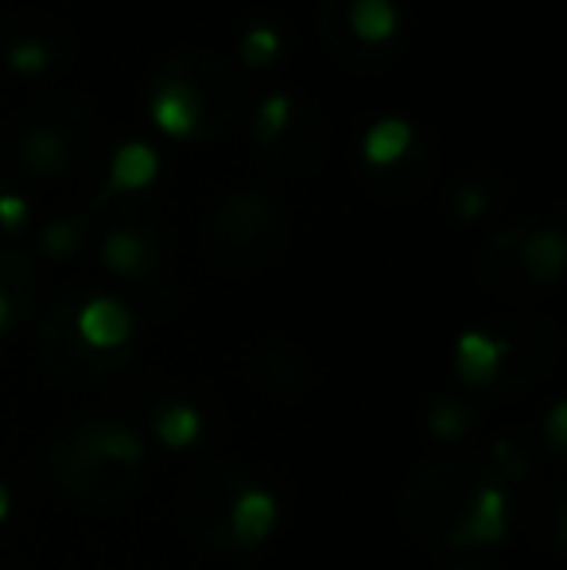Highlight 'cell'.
<instances>
[{
  "label": "cell",
  "mask_w": 567,
  "mask_h": 570,
  "mask_svg": "<svg viewBox=\"0 0 567 570\" xmlns=\"http://www.w3.org/2000/svg\"><path fill=\"white\" fill-rule=\"evenodd\" d=\"M486 478H493L490 465L470 462V458H451V462L420 470L401 497V517H404V528L412 532V540L428 543V548H443L451 524L459 520L470 493H475Z\"/></svg>",
  "instance_id": "obj_1"
},
{
  "label": "cell",
  "mask_w": 567,
  "mask_h": 570,
  "mask_svg": "<svg viewBox=\"0 0 567 570\" xmlns=\"http://www.w3.org/2000/svg\"><path fill=\"white\" fill-rule=\"evenodd\" d=\"M281 214L265 195H234L211 222V248L234 276L265 268L281 248Z\"/></svg>",
  "instance_id": "obj_2"
},
{
  "label": "cell",
  "mask_w": 567,
  "mask_h": 570,
  "mask_svg": "<svg viewBox=\"0 0 567 570\" xmlns=\"http://www.w3.org/2000/svg\"><path fill=\"white\" fill-rule=\"evenodd\" d=\"M39 357L47 361V368H51L59 381L98 384V381H114L133 361V353L129 350H117V353L86 350L75 334V303L59 299L43 315V326H39Z\"/></svg>",
  "instance_id": "obj_3"
},
{
  "label": "cell",
  "mask_w": 567,
  "mask_h": 570,
  "mask_svg": "<svg viewBox=\"0 0 567 570\" xmlns=\"http://www.w3.org/2000/svg\"><path fill=\"white\" fill-rule=\"evenodd\" d=\"M39 454L90 465H144V439L117 420H78L55 431Z\"/></svg>",
  "instance_id": "obj_4"
},
{
  "label": "cell",
  "mask_w": 567,
  "mask_h": 570,
  "mask_svg": "<svg viewBox=\"0 0 567 570\" xmlns=\"http://www.w3.org/2000/svg\"><path fill=\"white\" fill-rule=\"evenodd\" d=\"M47 478L78 504L94 509H117L133 501L144 485V465H90V462H62V458L39 454Z\"/></svg>",
  "instance_id": "obj_5"
},
{
  "label": "cell",
  "mask_w": 567,
  "mask_h": 570,
  "mask_svg": "<svg viewBox=\"0 0 567 570\" xmlns=\"http://www.w3.org/2000/svg\"><path fill=\"white\" fill-rule=\"evenodd\" d=\"M245 485H250V478L242 470H211L206 478H198L183 497V517H187L190 532L214 548H234L226 532V512Z\"/></svg>",
  "instance_id": "obj_6"
},
{
  "label": "cell",
  "mask_w": 567,
  "mask_h": 570,
  "mask_svg": "<svg viewBox=\"0 0 567 570\" xmlns=\"http://www.w3.org/2000/svg\"><path fill=\"white\" fill-rule=\"evenodd\" d=\"M506 532H509V493L498 478H486L482 485L470 493L459 520L451 524L443 548H454V551L493 548V543L506 540Z\"/></svg>",
  "instance_id": "obj_7"
},
{
  "label": "cell",
  "mask_w": 567,
  "mask_h": 570,
  "mask_svg": "<svg viewBox=\"0 0 567 570\" xmlns=\"http://www.w3.org/2000/svg\"><path fill=\"white\" fill-rule=\"evenodd\" d=\"M75 334L86 350L117 353L133 342V311L114 295H94L82 307H75Z\"/></svg>",
  "instance_id": "obj_8"
},
{
  "label": "cell",
  "mask_w": 567,
  "mask_h": 570,
  "mask_svg": "<svg viewBox=\"0 0 567 570\" xmlns=\"http://www.w3.org/2000/svg\"><path fill=\"white\" fill-rule=\"evenodd\" d=\"M276 520H281L276 497L261 485H245L226 512L229 543H234V548H257V543H265L268 535H273Z\"/></svg>",
  "instance_id": "obj_9"
},
{
  "label": "cell",
  "mask_w": 567,
  "mask_h": 570,
  "mask_svg": "<svg viewBox=\"0 0 567 570\" xmlns=\"http://www.w3.org/2000/svg\"><path fill=\"white\" fill-rule=\"evenodd\" d=\"M151 125L172 140L195 136L198 125H203V94L183 78H167L151 94Z\"/></svg>",
  "instance_id": "obj_10"
},
{
  "label": "cell",
  "mask_w": 567,
  "mask_h": 570,
  "mask_svg": "<svg viewBox=\"0 0 567 570\" xmlns=\"http://www.w3.org/2000/svg\"><path fill=\"white\" fill-rule=\"evenodd\" d=\"M250 376L257 389L273 392L281 400H295L307 389V365L287 345H257L250 353Z\"/></svg>",
  "instance_id": "obj_11"
},
{
  "label": "cell",
  "mask_w": 567,
  "mask_h": 570,
  "mask_svg": "<svg viewBox=\"0 0 567 570\" xmlns=\"http://www.w3.org/2000/svg\"><path fill=\"white\" fill-rule=\"evenodd\" d=\"M506 361V338L482 331H467L454 342V376L470 389H490Z\"/></svg>",
  "instance_id": "obj_12"
},
{
  "label": "cell",
  "mask_w": 567,
  "mask_h": 570,
  "mask_svg": "<svg viewBox=\"0 0 567 570\" xmlns=\"http://www.w3.org/2000/svg\"><path fill=\"white\" fill-rule=\"evenodd\" d=\"M517 264L521 272L532 279V284H556V276L564 272L567 264V245L560 229H540L529 233L517 248Z\"/></svg>",
  "instance_id": "obj_13"
},
{
  "label": "cell",
  "mask_w": 567,
  "mask_h": 570,
  "mask_svg": "<svg viewBox=\"0 0 567 570\" xmlns=\"http://www.w3.org/2000/svg\"><path fill=\"white\" fill-rule=\"evenodd\" d=\"M101 264H106L109 272H117V276L125 279H140L151 272V264H156V256H151V245L148 237L137 229H114L106 240H101Z\"/></svg>",
  "instance_id": "obj_14"
},
{
  "label": "cell",
  "mask_w": 567,
  "mask_h": 570,
  "mask_svg": "<svg viewBox=\"0 0 567 570\" xmlns=\"http://www.w3.org/2000/svg\"><path fill=\"white\" fill-rule=\"evenodd\" d=\"M159 175V156L156 148L133 140L121 144L114 151V164H109V190H144L151 187Z\"/></svg>",
  "instance_id": "obj_15"
},
{
  "label": "cell",
  "mask_w": 567,
  "mask_h": 570,
  "mask_svg": "<svg viewBox=\"0 0 567 570\" xmlns=\"http://www.w3.org/2000/svg\"><path fill=\"white\" fill-rule=\"evenodd\" d=\"M151 431L167 451H187L203 439V412L195 404H164L151 415Z\"/></svg>",
  "instance_id": "obj_16"
},
{
  "label": "cell",
  "mask_w": 567,
  "mask_h": 570,
  "mask_svg": "<svg viewBox=\"0 0 567 570\" xmlns=\"http://www.w3.org/2000/svg\"><path fill=\"white\" fill-rule=\"evenodd\" d=\"M409 148H412V125L401 117H385V120H378V125H370V132H365V140H362V156H365V164H373V167L397 164Z\"/></svg>",
  "instance_id": "obj_17"
},
{
  "label": "cell",
  "mask_w": 567,
  "mask_h": 570,
  "mask_svg": "<svg viewBox=\"0 0 567 570\" xmlns=\"http://www.w3.org/2000/svg\"><path fill=\"white\" fill-rule=\"evenodd\" d=\"M401 28V12L393 0H354L350 4V31L362 43H385Z\"/></svg>",
  "instance_id": "obj_18"
},
{
  "label": "cell",
  "mask_w": 567,
  "mask_h": 570,
  "mask_svg": "<svg viewBox=\"0 0 567 570\" xmlns=\"http://www.w3.org/2000/svg\"><path fill=\"white\" fill-rule=\"evenodd\" d=\"M470 428H475V412H470L462 400H454V396L431 400V407H428L431 439H439V443H459V439L470 435Z\"/></svg>",
  "instance_id": "obj_19"
},
{
  "label": "cell",
  "mask_w": 567,
  "mask_h": 570,
  "mask_svg": "<svg viewBox=\"0 0 567 570\" xmlns=\"http://www.w3.org/2000/svg\"><path fill=\"white\" fill-rule=\"evenodd\" d=\"M20 156L31 171L55 175L62 167V159H67V144H62V136L51 132V128H36V132H28V140H23Z\"/></svg>",
  "instance_id": "obj_20"
},
{
  "label": "cell",
  "mask_w": 567,
  "mask_h": 570,
  "mask_svg": "<svg viewBox=\"0 0 567 570\" xmlns=\"http://www.w3.org/2000/svg\"><path fill=\"white\" fill-rule=\"evenodd\" d=\"M82 233H86V226L78 218H59L43 229L39 245H43V253L51 256V261H70V256L82 248Z\"/></svg>",
  "instance_id": "obj_21"
},
{
  "label": "cell",
  "mask_w": 567,
  "mask_h": 570,
  "mask_svg": "<svg viewBox=\"0 0 567 570\" xmlns=\"http://www.w3.org/2000/svg\"><path fill=\"white\" fill-rule=\"evenodd\" d=\"M281 47H284V39L273 23H253L242 36V59L250 62V67H268V62H276Z\"/></svg>",
  "instance_id": "obj_22"
},
{
  "label": "cell",
  "mask_w": 567,
  "mask_h": 570,
  "mask_svg": "<svg viewBox=\"0 0 567 570\" xmlns=\"http://www.w3.org/2000/svg\"><path fill=\"white\" fill-rule=\"evenodd\" d=\"M490 465H493L490 473L501 481V485H506V478L521 481L525 473H529V446L517 443V439H498L490 451Z\"/></svg>",
  "instance_id": "obj_23"
},
{
  "label": "cell",
  "mask_w": 567,
  "mask_h": 570,
  "mask_svg": "<svg viewBox=\"0 0 567 570\" xmlns=\"http://www.w3.org/2000/svg\"><path fill=\"white\" fill-rule=\"evenodd\" d=\"M287 125H292V98H287V94H273V98L261 101L257 117H253V132H257L261 140L273 144L276 136L287 132Z\"/></svg>",
  "instance_id": "obj_24"
},
{
  "label": "cell",
  "mask_w": 567,
  "mask_h": 570,
  "mask_svg": "<svg viewBox=\"0 0 567 570\" xmlns=\"http://www.w3.org/2000/svg\"><path fill=\"white\" fill-rule=\"evenodd\" d=\"M47 62H51V55H47V47L39 39H23V43H16L8 51V67L20 70V75H39Z\"/></svg>",
  "instance_id": "obj_25"
},
{
  "label": "cell",
  "mask_w": 567,
  "mask_h": 570,
  "mask_svg": "<svg viewBox=\"0 0 567 570\" xmlns=\"http://www.w3.org/2000/svg\"><path fill=\"white\" fill-rule=\"evenodd\" d=\"M545 439H548V446H553L556 454H564V451H567V404H564V400H556L553 412H548V420H545Z\"/></svg>",
  "instance_id": "obj_26"
},
{
  "label": "cell",
  "mask_w": 567,
  "mask_h": 570,
  "mask_svg": "<svg viewBox=\"0 0 567 570\" xmlns=\"http://www.w3.org/2000/svg\"><path fill=\"white\" fill-rule=\"evenodd\" d=\"M28 222V203L20 195H0V229L16 233Z\"/></svg>",
  "instance_id": "obj_27"
},
{
  "label": "cell",
  "mask_w": 567,
  "mask_h": 570,
  "mask_svg": "<svg viewBox=\"0 0 567 570\" xmlns=\"http://www.w3.org/2000/svg\"><path fill=\"white\" fill-rule=\"evenodd\" d=\"M454 214H459L462 222H475L486 214V195L478 187H462L459 195H454Z\"/></svg>",
  "instance_id": "obj_28"
},
{
  "label": "cell",
  "mask_w": 567,
  "mask_h": 570,
  "mask_svg": "<svg viewBox=\"0 0 567 570\" xmlns=\"http://www.w3.org/2000/svg\"><path fill=\"white\" fill-rule=\"evenodd\" d=\"M8 512H12V493H8V485L0 481V524L8 520Z\"/></svg>",
  "instance_id": "obj_29"
},
{
  "label": "cell",
  "mask_w": 567,
  "mask_h": 570,
  "mask_svg": "<svg viewBox=\"0 0 567 570\" xmlns=\"http://www.w3.org/2000/svg\"><path fill=\"white\" fill-rule=\"evenodd\" d=\"M0 570H12V567H0Z\"/></svg>",
  "instance_id": "obj_30"
}]
</instances>
